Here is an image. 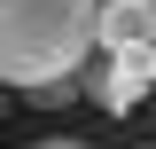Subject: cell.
Masks as SVG:
<instances>
[{
	"label": "cell",
	"instance_id": "5",
	"mask_svg": "<svg viewBox=\"0 0 156 149\" xmlns=\"http://www.w3.org/2000/svg\"><path fill=\"white\" fill-rule=\"evenodd\" d=\"M31 149H94V141H31Z\"/></svg>",
	"mask_w": 156,
	"mask_h": 149
},
{
	"label": "cell",
	"instance_id": "4",
	"mask_svg": "<svg viewBox=\"0 0 156 149\" xmlns=\"http://www.w3.org/2000/svg\"><path fill=\"white\" fill-rule=\"evenodd\" d=\"M140 55V71H148V86H156V32H148V47H133Z\"/></svg>",
	"mask_w": 156,
	"mask_h": 149
},
{
	"label": "cell",
	"instance_id": "3",
	"mask_svg": "<svg viewBox=\"0 0 156 149\" xmlns=\"http://www.w3.org/2000/svg\"><path fill=\"white\" fill-rule=\"evenodd\" d=\"M156 32V0H101L94 8V47L101 55H133Z\"/></svg>",
	"mask_w": 156,
	"mask_h": 149
},
{
	"label": "cell",
	"instance_id": "2",
	"mask_svg": "<svg viewBox=\"0 0 156 149\" xmlns=\"http://www.w3.org/2000/svg\"><path fill=\"white\" fill-rule=\"evenodd\" d=\"M78 94H94L109 118H125V110H140V102H148V71H140V55H86Z\"/></svg>",
	"mask_w": 156,
	"mask_h": 149
},
{
	"label": "cell",
	"instance_id": "6",
	"mask_svg": "<svg viewBox=\"0 0 156 149\" xmlns=\"http://www.w3.org/2000/svg\"><path fill=\"white\" fill-rule=\"evenodd\" d=\"M140 149H156V141H140Z\"/></svg>",
	"mask_w": 156,
	"mask_h": 149
},
{
	"label": "cell",
	"instance_id": "1",
	"mask_svg": "<svg viewBox=\"0 0 156 149\" xmlns=\"http://www.w3.org/2000/svg\"><path fill=\"white\" fill-rule=\"evenodd\" d=\"M101 0H0V86L23 102H70L94 55Z\"/></svg>",
	"mask_w": 156,
	"mask_h": 149
}]
</instances>
